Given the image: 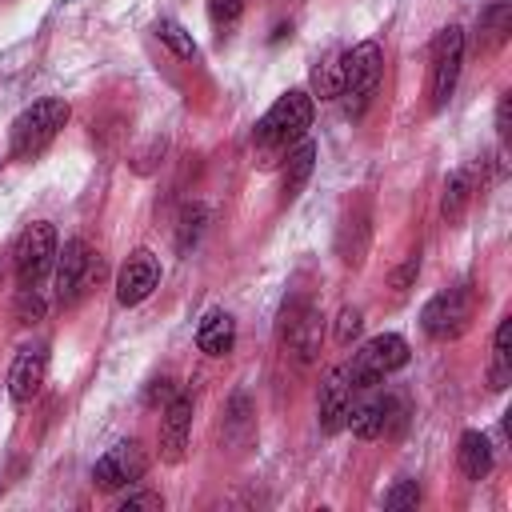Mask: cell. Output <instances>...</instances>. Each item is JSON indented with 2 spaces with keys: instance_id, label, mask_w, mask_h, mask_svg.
<instances>
[{
  "instance_id": "cell-9",
  "label": "cell",
  "mask_w": 512,
  "mask_h": 512,
  "mask_svg": "<svg viewBox=\"0 0 512 512\" xmlns=\"http://www.w3.org/2000/svg\"><path fill=\"white\" fill-rule=\"evenodd\" d=\"M144 472H148V452L140 448V440H120L96 460L92 484L104 492H116V488H132Z\"/></svg>"
},
{
  "instance_id": "cell-20",
  "label": "cell",
  "mask_w": 512,
  "mask_h": 512,
  "mask_svg": "<svg viewBox=\"0 0 512 512\" xmlns=\"http://www.w3.org/2000/svg\"><path fill=\"white\" fill-rule=\"evenodd\" d=\"M480 48H500L504 40H508V32H512V4L508 0H492L484 12H480Z\"/></svg>"
},
{
  "instance_id": "cell-17",
  "label": "cell",
  "mask_w": 512,
  "mask_h": 512,
  "mask_svg": "<svg viewBox=\"0 0 512 512\" xmlns=\"http://www.w3.org/2000/svg\"><path fill=\"white\" fill-rule=\"evenodd\" d=\"M456 464H460V476H464V480H472V484L484 480V476L492 472V444H488V436L476 432V428H468V432L460 436Z\"/></svg>"
},
{
  "instance_id": "cell-11",
  "label": "cell",
  "mask_w": 512,
  "mask_h": 512,
  "mask_svg": "<svg viewBox=\"0 0 512 512\" xmlns=\"http://www.w3.org/2000/svg\"><path fill=\"white\" fill-rule=\"evenodd\" d=\"M192 440V396L172 392V400L160 408V456L168 464H180Z\"/></svg>"
},
{
  "instance_id": "cell-13",
  "label": "cell",
  "mask_w": 512,
  "mask_h": 512,
  "mask_svg": "<svg viewBox=\"0 0 512 512\" xmlns=\"http://www.w3.org/2000/svg\"><path fill=\"white\" fill-rule=\"evenodd\" d=\"M156 284H160V260H156L148 248H140V252H132V256L124 260V268H120V276H116V300H120L124 308H132V304L148 300Z\"/></svg>"
},
{
  "instance_id": "cell-25",
  "label": "cell",
  "mask_w": 512,
  "mask_h": 512,
  "mask_svg": "<svg viewBox=\"0 0 512 512\" xmlns=\"http://www.w3.org/2000/svg\"><path fill=\"white\" fill-rule=\"evenodd\" d=\"M244 12V0H208V20L216 28V36H224Z\"/></svg>"
},
{
  "instance_id": "cell-14",
  "label": "cell",
  "mask_w": 512,
  "mask_h": 512,
  "mask_svg": "<svg viewBox=\"0 0 512 512\" xmlns=\"http://www.w3.org/2000/svg\"><path fill=\"white\" fill-rule=\"evenodd\" d=\"M44 372H48V348L44 344H24L12 360V372H8V396L16 404H28L40 392Z\"/></svg>"
},
{
  "instance_id": "cell-19",
  "label": "cell",
  "mask_w": 512,
  "mask_h": 512,
  "mask_svg": "<svg viewBox=\"0 0 512 512\" xmlns=\"http://www.w3.org/2000/svg\"><path fill=\"white\" fill-rule=\"evenodd\" d=\"M196 344H200V352H208V356L232 352V344H236V320H232L228 312H208V316L200 320V328H196Z\"/></svg>"
},
{
  "instance_id": "cell-29",
  "label": "cell",
  "mask_w": 512,
  "mask_h": 512,
  "mask_svg": "<svg viewBox=\"0 0 512 512\" xmlns=\"http://www.w3.org/2000/svg\"><path fill=\"white\" fill-rule=\"evenodd\" d=\"M40 316H44L40 288H20V324H36Z\"/></svg>"
},
{
  "instance_id": "cell-10",
  "label": "cell",
  "mask_w": 512,
  "mask_h": 512,
  "mask_svg": "<svg viewBox=\"0 0 512 512\" xmlns=\"http://www.w3.org/2000/svg\"><path fill=\"white\" fill-rule=\"evenodd\" d=\"M392 420L400 424V420H404V408H400V400L388 396V392H372V388H364L360 400H348V416H344V424H348L360 440H372V436L388 432Z\"/></svg>"
},
{
  "instance_id": "cell-30",
  "label": "cell",
  "mask_w": 512,
  "mask_h": 512,
  "mask_svg": "<svg viewBox=\"0 0 512 512\" xmlns=\"http://www.w3.org/2000/svg\"><path fill=\"white\" fill-rule=\"evenodd\" d=\"M356 332H360V308H344L336 320V344H352Z\"/></svg>"
},
{
  "instance_id": "cell-33",
  "label": "cell",
  "mask_w": 512,
  "mask_h": 512,
  "mask_svg": "<svg viewBox=\"0 0 512 512\" xmlns=\"http://www.w3.org/2000/svg\"><path fill=\"white\" fill-rule=\"evenodd\" d=\"M0 492H4V488H0Z\"/></svg>"
},
{
  "instance_id": "cell-18",
  "label": "cell",
  "mask_w": 512,
  "mask_h": 512,
  "mask_svg": "<svg viewBox=\"0 0 512 512\" xmlns=\"http://www.w3.org/2000/svg\"><path fill=\"white\" fill-rule=\"evenodd\" d=\"M512 316H500L496 332H492V360H488V388L504 392L512 380Z\"/></svg>"
},
{
  "instance_id": "cell-32",
  "label": "cell",
  "mask_w": 512,
  "mask_h": 512,
  "mask_svg": "<svg viewBox=\"0 0 512 512\" xmlns=\"http://www.w3.org/2000/svg\"><path fill=\"white\" fill-rule=\"evenodd\" d=\"M496 132H500V140L508 136V96H500V104H496Z\"/></svg>"
},
{
  "instance_id": "cell-22",
  "label": "cell",
  "mask_w": 512,
  "mask_h": 512,
  "mask_svg": "<svg viewBox=\"0 0 512 512\" xmlns=\"http://www.w3.org/2000/svg\"><path fill=\"white\" fill-rule=\"evenodd\" d=\"M344 92V56H328L312 68V100H336Z\"/></svg>"
},
{
  "instance_id": "cell-7",
  "label": "cell",
  "mask_w": 512,
  "mask_h": 512,
  "mask_svg": "<svg viewBox=\"0 0 512 512\" xmlns=\"http://www.w3.org/2000/svg\"><path fill=\"white\" fill-rule=\"evenodd\" d=\"M52 260H56V228L44 224V220L28 224L20 232V240H16V248H12V264H16L20 288H36L44 280V272L52 268Z\"/></svg>"
},
{
  "instance_id": "cell-31",
  "label": "cell",
  "mask_w": 512,
  "mask_h": 512,
  "mask_svg": "<svg viewBox=\"0 0 512 512\" xmlns=\"http://www.w3.org/2000/svg\"><path fill=\"white\" fill-rule=\"evenodd\" d=\"M416 268H420V260H416V256H408V260H404V268H400V272L392 276V288H396V292H404V288L412 284V276H416Z\"/></svg>"
},
{
  "instance_id": "cell-1",
  "label": "cell",
  "mask_w": 512,
  "mask_h": 512,
  "mask_svg": "<svg viewBox=\"0 0 512 512\" xmlns=\"http://www.w3.org/2000/svg\"><path fill=\"white\" fill-rule=\"evenodd\" d=\"M312 112H316L312 92H304V88L284 92V96L256 120V132H252L256 152H264V156L288 152V144L304 140V132H308V124H312Z\"/></svg>"
},
{
  "instance_id": "cell-5",
  "label": "cell",
  "mask_w": 512,
  "mask_h": 512,
  "mask_svg": "<svg viewBox=\"0 0 512 512\" xmlns=\"http://www.w3.org/2000/svg\"><path fill=\"white\" fill-rule=\"evenodd\" d=\"M476 316V288L472 284H456L448 292H436L424 312H420V328L432 340H456Z\"/></svg>"
},
{
  "instance_id": "cell-27",
  "label": "cell",
  "mask_w": 512,
  "mask_h": 512,
  "mask_svg": "<svg viewBox=\"0 0 512 512\" xmlns=\"http://www.w3.org/2000/svg\"><path fill=\"white\" fill-rule=\"evenodd\" d=\"M416 504H420L416 480H400L392 492H384V508H416Z\"/></svg>"
},
{
  "instance_id": "cell-2",
  "label": "cell",
  "mask_w": 512,
  "mask_h": 512,
  "mask_svg": "<svg viewBox=\"0 0 512 512\" xmlns=\"http://www.w3.org/2000/svg\"><path fill=\"white\" fill-rule=\"evenodd\" d=\"M68 124V104L60 96H44L36 104H28L12 128H8V156L12 160H36Z\"/></svg>"
},
{
  "instance_id": "cell-23",
  "label": "cell",
  "mask_w": 512,
  "mask_h": 512,
  "mask_svg": "<svg viewBox=\"0 0 512 512\" xmlns=\"http://www.w3.org/2000/svg\"><path fill=\"white\" fill-rule=\"evenodd\" d=\"M156 40L176 56V60H196L200 56V48H196V40H192V32L184 28V24H176V20H160L156 24Z\"/></svg>"
},
{
  "instance_id": "cell-24",
  "label": "cell",
  "mask_w": 512,
  "mask_h": 512,
  "mask_svg": "<svg viewBox=\"0 0 512 512\" xmlns=\"http://www.w3.org/2000/svg\"><path fill=\"white\" fill-rule=\"evenodd\" d=\"M312 164H316V144L300 140V148L288 156V168H284V196L292 200L300 192V184L312 176Z\"/></svg>"
},
{
  "instance_id": "cell-21",
  "label": "cell",
  "mask_w": 512,
  "mask_h": 512,
  "mask_svg": "<svg viewBox=\"0 0 512 512\" xmlns=\"http://www.w3.org/2000/svg\"><path fill=\"white\" fill-rule=\"evenodd\" d=\"M468 200H472V176H468V168H456V172H452V176L444 180V196H440V216H444L448 224H456V220L464 216Z\"/></svg>"
},
{
  "instance_id": "cell-26",
  "label": "cell",
  "mask_w": 512,
  "mask_h": 512,
  "mask_svg": "<svg viewBox=\"0 0 512 512\" xmlns=\"http://www.w3.org/2000/svg\"><path fill=\"white\" fill-rule=\"evenodd\" d=\"M248 416H252L248 396H232V404H228V420H224V424H228V428H224V436H228L232 444H236V432H240V428H252V420H248Z\"/></svg>"
},
{
  "instance_id": "cell-8",
  "label": "cell",
  "mask_w": 512,
  "mask_h": 512,
  "mask_svg": "<svg viewBox=\"0 0 512 512\" xmlns=\"http://www.w3.org/2000/svg\"><path fill=\"white\" fill-rule=\"evenodd\" d=\"M280 340L288 348V356L296 364H312L316 352H320V340H324V316L316 304L308 300H296L284 308V320H280Z\"/></svg>"
},
{
  "instance_id": "cell-16",
  "label": "cell",
  "mask_w": 512,
  "mask_h": 512,
  "mask_svg": "<svg viewBox=\"0 0 512 512\" xmlns=\"http://www.w3.org/2000/svg\"><path fill=\"white\" fill-rule=\"evenodd\" d=\"M348 400H352V380H348V364H340L320 384V428L324 432H340L344 428Z\"/></svg>"
},
{
  "instance_id": "cell-15",
  "label": "cell",
  "mask_w": 512,
  "mask_h": 512,
  "mask_svg": "<svg viewBox=\"0 0 512 512\" xmlns=\"http://www.w3.org/2000/svg\"><path fill=\"white\" fill-rule=\"evenodd\" d=\"M60 256V268H56V296L64 300V304H72L80 292H84V284H88V272H92V248H88V240H68L64 244V252H56Z\"/></svg>"
},
{
  "instance_id": "cell-3",
  "label": "cell",
  "mask_w": 512,
  "mask_h": 512,
  "mask_svg": "<svg viewBox=\"0 0 512 512\" xmlns=\"http://www.w3.org/2000/svg\"><path fill=\"white\" fill-rule=\"evenodd\" d=\"M460 64H464V28L444 24L428 48V108L432 112H440L452 100L456 80H460Z\"/></svg>"
},
{
  "instance_id": "cell-6",
  "label": "cell",
  "mask_w": 512,
  "mask_h": 512,
  "mask_svg": "<svg viewBox=\"0 0 512 512\" xmlns=\"http://www.w3.org/2000/svg\"><path fill=\"white\" fill-rule=\"evenodd\" d=\"M404 364H408V340L396 336V332H380V336H372V340L352 356L348 380H352V388H376L388 372H396V368H404Z\"/></svg>"
},
{
  "instance_id": "cell-4",
  "label": "cell",
  "mask_w": 512,
  "mask_h": 512,
  "mask_svg": "<svg viewBox=\"0 0 512 512\" xmlns=\"http://www.w3.org/2000/svg\"><path fill=\"white\" fill-rule=\"evenodd\" d=\"M380 72H384V52H380L376 40H364L352 52H344V92L340 96H344V108H348L352 120H360L364 108L372 104Z\"/></svg>"
},
{
  "instance_id": "cell-28",
  "label": "cell",
  "mask_w": 512,
  "mask_h": 512,
  "mask_svg": "<svg viewBox=\"0 0 512 512\" xmlns=\"http://www.w3.org/2000/svg\"><path fill=\"white\" fill-rule=\"evenodd\" d=\"M116 508H120V512H136V508H152V512H160L164 500H160V492H124V496L116 500Z\"/></svg>"
},
{
  "instance_id": "cell-12",
  "label": "cell",
  "mask_w": 512,
  "mask_h": 512,
  "mask_svg": "<svg viewBox=\"0 0 512 512\" xmlns=\"http://www.w3.org/2000/svg\"><path fill=\"white\" fill-rule=\"evenodd\" d=\"M368 240H372V204H368V196H360V200L348 204L344 216H340V228H336V256L356 268V264L364 260V252H368Z\"/></svg>"
}]
</instances>
